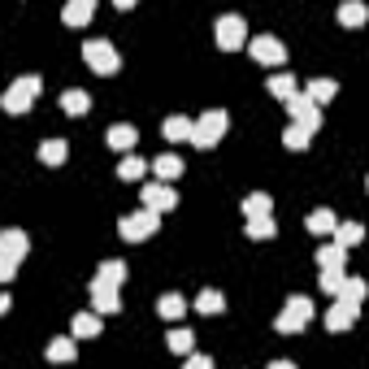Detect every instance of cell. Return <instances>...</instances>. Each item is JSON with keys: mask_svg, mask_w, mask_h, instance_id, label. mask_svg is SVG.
<instances>
[{"mask_svg": "<svg viewBox=\"0 0 369 369\" xmlns=\"http://www.w3.org/2000/svg\"><path fill=\"white\" fill-rule=\"evenodd\" d=\"M248 235L252 239H269V235H274V217H252L248 221Z\"/></svg>", "mask_w": 369, "mask_h": 369, "instance_id": "obj_35", "label": "cell"}, {"mask_svg": "<svg viewBox=\"0 0 369 369\" xmlns=\"http://www.w3.org/2000/svg\"><path fill=\"white\" fill-rule=\"evenodd\" d=\"M343 257H348V248H339V243H326V248L317 252V265H322V274H343Z\"/></svg>", "mask_w": 369, "mask_h": 369, "instance_id": "obj_15", "label": "cell"}, {"mask_svg": "<svg viewBox=\"0 0 369 369\" xmlns=\"http://www.w3.org/2000/svg\"><path fill=\"white\" fill-rule=\"evenodd\" d=\"M91 304H96V313H122V295H117V287L113 283H105V278H96L91 283Z\"/></svg>", "mask_w": 369, "mask_h": 369, "instance_id": "obj_9", "label": "cell"}, {"mask_svg": "<svg viewBox=\"0 0 369 369\" xmlns=\"http://www.w3.org/2000/svg\"><path fill=\"white\" fill-rule=\"evenodd\" d=\"M252 57H257L261 65H283L287 44H283L278 35H252Z\"/></svg>", "mask_w": 369, "mask_h": 369, "instance_id": "obj_6", "label": "cell"}, {"mask_svg": "<svg viewBox=\"0 0 369 369\" xmlns=\"http://www.w3.org/2000/svg\"><path fill=\"white\" fill-rule=\"evenodd\" d=\"M96 330H101V313H79V317H74V335H79V339H91Z\"/></svg>", "mask_w": 369, "mask_h": 369, "instance_id": "obj_27", "label": "cell"}, {"mask_svg": "<svg viewBox=\"0 0 369 369\" xmlns=\"http://www.w3.org/2000/svg\"><path fill=\"white\" fill-rule=\"evenodd\" d=\"M195 309H200L205 317H217L221 309H226V295H221L217 287H205L200 295H195Z\"/></svg>", "mask_w": 369, "mask_h": 369, "instance_id": "obj_18", "label": "cell"}, {"mask_svg": "<svg viewBox=\"0 0 369 369\" xmlns=\"http://www.w3.org/2000/svg\"><path fill=\"white\" fill-rule=\"evenodd\" d=\"M161 131H165V139H174V143H179V139H195V122H187V117L174 113V117H165Z\"/></svg>", "mask_w": 369, "mask_h": 369, "instance_id": "obj_20", "label": "cell"}, {"mask_svg": "<svg viewBox=\"0 0 369 369\" xmlns=\"http://www.w3.org/2000/svg\"><path fill=\"white\" fill-rule=\"evenodd\" d=\"M87 105H91V101H87V91H79V87H70V91L61 96V109H65V113H74V117L87 113Z\"/></svg>", "mask_w": 369, "mask_h": 369, "instance_id": "obj_28", "label": "cell"}, {"mask_svg": "<svg viewBox=\"0 0 369 369\" xmlns=\"http://www.w3.org/2000/svg\"><path fill=\"white\" fill-rule=\"evenodd\" d=\"M157 313L165 317V322H179V317L187 313V300H183V295H179V291H165V295H161V300H157Z\"/></svg>", "mask_w": 369, "mask_h": 369, "instance_id": "obj_17", "label": "cell"}, {"mask_svg": "<svg viewBox=\"0 0 369 369\" xmlns=\"http://www.w3.org/2000/svg\"><path fill=\"white\" fill-rule=\"evenodd\" d=\"M356 309H361V304H348V300H335V304L326 309V330H348V326L356 322Z\"/></svg>", "mask_w": 369, "mask_h": 369, "instance_id": "obj_10", "label": "cell"}, {"mask_svg": "<svg viewBox=\"0 0 369 369\" xmlns=\"http://www.w3.org/2000/svg\"><path fill=\"white\" fill-rule=\"evenodd\" d=\"M335 91H339V87H335V79H313L304 96H309V101H313V105H326V101H330V96H335Z\"/></svg>", "mask_w": 369, "mask_h": 369, "instance_id": "obj_26", "label": "cell"}, {"mask_svg": "<svg viewBox=\"0 0 369 369\" xmlns=\"http://www.w3.org/2000/svg\"><path fill=\"white\" fill-rule=\"evenodd\" d=\"M165 343H169V352H179V356H191V343H195V335H191L187 326H174Z\"/></svg>", "mask_w": 369, "mask_h": 369, "instance_id": "obj_25", "label": "cell"}, {"mask_svg": "<svg viewBox=\"0 0 369 369\" xmlns=\"http://www.w3.org/2000/svg\"><path fill=\"white\" fill-rule=\"evenodd\" d=\"M221 135H226V113H221V109H209L200 122H195V148H213Z\"/></svg>", "mask_w": 369, "mask_h": 369, "instance_id": "obj_3", "label": "cell"}, {"mask_svg": "<svg viewBox=\"0 0 369 369\" xmlns=\"http://www.w3.org/2000/svg\"><path fill=\"white\" fill-rule=\"evenodd\" d=\"M109 143L117 148V153H127V157H131V148L139 143V131L131 127V122H117V127L109 131Z\"/></svg>", "mask_w": 369, "mask_h": 369, "instance_id": "obj_13", "label": "cell"}, {"mask_svg": "<svg viewBox=\"0 0 369 369\" xmlns=\"http://www.w3.org/2000/svg\"><path fill=\"white\" fill-rule=\"evenodd\" d=\"M74 352H79V348H74V339H65V335H57L53 343H48V361H53V365L74 361Z\"/></svg>", "mask_w": 369, "mask_h": 369, "instance_id": "obj_24", "label": "cell"}, {"mask_svg": "<svg viewBox=\"0 0 369 369\" xmlns=\"http://www.w3.org/2000/svg\"><path fill=\"white\" fill-rule=\"evenodd\" d=\"M143 209H153V213L179 209V191L169 187V183H148V187H143Z\"/></svg>", "mask_w": 369, "mask_h": 369, "instance_id": "obj_7", "label": "cell"}, {"mask_svg": "<svg viewBox=\"0 0 369 369\" xmlns=\"http://www.w3.org/2000/svg\"><path fill=\"white\" fill-rule=\"evenodd\" d=\"M153 169H157L161 183H174V179L183 174V157H179V153H161V157L153 161Z\"/></svg>", "mask_w": 369, "mask_h": 369, "instance_id": "obj_14", "label": "cell"}, {"mask_svg": "<svg viewBox=\"0 0 369 369\" xmlns=\"http://www.w3.org/2000/svg\"><path fill=\"white\" fill-rule=\"evenodd\" d=\"M39 157H44L48 165H61V161H65V139H44Z\"/></svg>", "mask_w": 369, "mask_h": 369, "instance_id": "obj_30", "label": "cell"}, {"mask_svg": "<svg viewBox=\"0 0 369 369\" xmlns=\"http://www.w3.org/2000/svg\"><path fill=\"white\" fill-rule=\"evenodd\" d=\"M309 139H313V135H309L304 127H287V131H283V143L295 148V153H300V148H309Z\"/></svg>", "mask_w": 369, "mask_h": 369, "instance_id": "obj_31", "label": "cell"}, {"mask_svg": "<svg viewBox=\"0 0 369 369\" xmlns=\"http://www.w3.org/2000/svg\"><path fill=\"white\" fill-rule=\"evenodd\" d=\"M274 326H278V335H295V330H300V326H304V317H295L291 309H283Z\"/></svg>", "mask_w": 369, "mask_h": 369, "instance_id": "obj_34", "label": "cell"}, {"mask_svg": "<svg viewBox=\"0 0 369 369\" xmlns=\"http://www.w3.org/2000/svg\"><path fill=\"white\" fill-rule=\"evenodd\" d=\"M265 87L274 91L278 101H291V96H295V79H291V74H269V83H265Z\"/></svg>", "mask_w": 369, "mask_h": 369, "instance_id": "obj_29", "label": "cell"}, {"mask_svg": "<svg viewBox=\"0 0 369 369\" xmlns=\"http://www.w3.org/2000/svg\"><path fill=\"white\" fill-rule=\"evenodd\" d=\"M83 57H87V65H91L96 74H117V65H122L117 48H113L109 39H87V44H83Z\"/></svg>", "mask_w": 369, "mask_h": 369, "instance_id": "obj_2", "label": "cell"}, {"mask_svg": "<svg viewBox=\"0 0 369 369\" xmlns=\"http://www.w3.org/2000/svg\"><path fill=\"white\" fill-rule=\"evenodd\" d=\"M339 300L361 304V300H365V278H348V283H343V295H339Z\"/></svg>", "mask_w": 369, "mask_h": 369, "instance_id": "obj_33", "label": "cell"}, {"mask_svg": "<svg viewBox=\"0 0 369 369\" xmlns=\"http://www.w3.org/2000/svg\"><path fill=\"white\" fill-rule=\"evenodd\" d=\"M304 226H309L313 235H335V231H339V217H335L330 209H313V213L304 217Z\"/></svg>", "mask_w": 369, "mask_h": 369, "instance_id": "obj_12", "label": "cell"}, {"mask_svg": "<svg viewBox=\"0 0 369 369\" xmlns=\"http://www.w3.org/2000/svg\"><path fill=\"white\" fill-rule=\"evenodd\" d=\"M365 18H369V9L361 5V0H343V5H339V22H343V27H361Z\"/></svg>", "mask_w": 369, "mask_h": 369, "instance_id": "obj_21", "label": "cell"}, {"mask_svg": "<svg viewBox=\"0 0 369 369\" xmlns=\"http://www.w3.org/2000/svg\"><path fill=\"white\" fill-rule=\"evenodd\" d=\"M183 369H213V356H195V352H191Z\"/></svg>", "mask_w": 369, "mask_h": 369, "instance_id": "obj_38", "label": "cell"}, {"mask_svg": "<svg viewBox=\"0 0 369 369\" xmlns=\"http://www.w3.org/2000/svg\"><path fill=\"white\" fill-rule=\"evenodd\" d=\"M343 283H348V274H322V291L330 295H343Z\"/></svg>", "mask_w": 369, "mask_h": 369, "instance_id": "obj_37", "label": "cell"}, {"mask_svg": "<svg viewBox=\"0 0 369 369\" xmlns=\"http://www.w3.org/2000/svg\"><path fill=\"white\" fill-rule=\"evenodd\" d=\"M243 35H248V27H243L239 13H221V18H217V44H221V48H239Z\"/></svg>", "mask_w": 369, "mask_h": 369, "instance_id": "obj_8", "label": "cell"}, {"mask_svg": "<svg viewBox=\"0 0 369 369\" xmlns=\"http://www.w3.org/2000/svg\"><path fill=\"white\" fill-rule=\"evenodd\" d=\"M287 309H291L295 317H304V322L313 317V300H309V295H291V300H287Z\"/></svg>", "mask_w": 369, "mask_h": 369, "instance_id": "obj_36", "label": "cell"}, {"mask_svg": "<svg viewBox=\"0 0 369 369\" xmlns=\"http://www.w3.org/2000/svg\"><path fill=\"white\" fill-rule=\"evenodd\" d=\"M22 257H27V235H22V231H5V235H0V261H22Z\"/></svg>", "mask_w": 369, "mask_h": 369, "instance_id": "obj_11", "label": "cell"}, {"mask_svg": "<svg viewBox=\"0 0 369 369\" xmlns=\"http://www.w3.org/2000/svg\"><path fill=\"white\" fill-rule=\"evenodd\" d=\"M101 278L117 287L122 278H127V261H105V265H101Z\"/></svg>", "mask_w": 369, "mask_h": 369, "instance_id": "obj_32", "label": "cell"}, {"mask_svg": "<svg viewBox=\"0 0 369 369\" xmlns=\"http://www.w3.org/2000/svg\"><path fill=\"white\" fill-rule=\"evenodd\" d=\"M157 226H161V213H153V209H139V213H131V217L117 221V231H122V239H127V243H139V239H148V235H157Z\"/></svg>", "mask_w": 369, "mask_h": 369, "instance_id": "obj_1", "label": "cell"}, {"mask_svg": "<svg viewBox=\"0 0 369 369\" xmlns=\"http://www.w3.org/2000/svg\"><path fill=\"white\" fill-rule=\"evenodd\" d=\"M269 209H274V200H269L265 191H252V195H243V217H269Z\"/></svg>", "mask_w": 369, "mask_h": 369, "instance_id": "obj_19", "label": "cell"}, {"mask_svg": "<svg viewBox=\"0 0 369 369\" xmlns=\"http://www.w3.org/2000/svg\"><path fill=\"white\" fill-rule=\"evenodd\" d=\"M269 369H295L291 361H274V365H269Z\"/></svg>", "mask_w": 369, "mask_h": 369, "instance_id": "obj_39", "label": "cell"}, {"mask_svg": "<svg viewBox=\"0 0 369 369\" xmlns=\"http://www.w3.org/2000/svg\"><path fill=\"white\" fill-rule=\"evenodd\" d=\"M91 13H96V5H91V0H70V5L61 9L65 27H83V22H91Z\"/></svg>", "mask_w": 369, "mask_h": 369, "instance_id": "obj_16", "label": "cell"}, {"mask_svg": "<svg viewBox=\"0 0 369 369\" xmlns=\"http://www.w3.org/2000/svg\"><path fill=\"white\" fill-rule=\"evenodd\" d=\"M39 87H44V83H39V74H27V79H18V83L5 91V109H9V113H22V109H27L35 96H39Z\"/></svg>", "mask_w": 369, "mask_h": 369, "instance_id": "obj_4", "label": "cell"}, {"mask_svg": "<svg viewBox=\"0 0 369 369\" xmlns=\"http://www.w3.org/2000/svg\"><path fill=\"white\" fill-rule=\"evenodd\" d=\"M287 109H291V117H295V127H304L309 135H313L317 127H322V109H317V105L309 101V96H291Z\"/></svg>", "mask_w": 369, "mask_h": 369, "instance_id": "obj_5", "label": "cell"}, {"mask_svg": "<svg viewBox=\"0 0 369 369\" xmlns=\"http://www.w3.org/2000/svg\"><path fill=\"white\" fill-rule=\"evenodd\" d=\"M117 174L127 179V183H135V179H143V174H148V161H143L139 153H131V157H122V165H117Z\"/></svg>", "mask_w": 369, "mask_h": 369, "instance_id": "obj_23", "label": "cell"}, {"mask_svg": "<svg viewBox=\"0 0 369 369\" xmlns=\"http://www.w3.org/2000/svg\"><path fill=\"white\" fill-rule=\"evenodd\" d=\"M365 239V226L361 221H339V231H335V243L339 248H352V243H361Z\"/></svg>", "mask_w": 369, "mask_h": 369, "instance_id": "obj_22", "label": "cell"}]
</instances>
